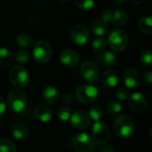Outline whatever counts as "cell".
Segmentation results:
<instances>
[{"label": "cell", "instance_id": "2", "mask_svg": "<svg viewBox=\"0 0 152 152\" xmlns=\"http://www.w3.org/2000/svg\"><path fill=\"white\" fill-rule=\"evenodd\" d=\"M108 43L114 52L121 53L126 49L129 38L126 31L120 28H116L110 33L108 37Z\"/></svg>", "mask_w": 152, "mask_h": 152}, {"label": "cell", "instance_id": "35", "mask_svg": "<svg viewBox=\"0 0 152 152\" xmlns=\"http://www.w3.org/2000/svg\"><path fill=\"white\" fill-rule=\"evenodd\" d=\"M142 78L145 81V83L149 86H151L152 84V72L150 69H147L143 71L142 73Z\"/></svg>", "mask_w": 152, "mask_h": 152}, {"label": "cell", "instance_id": "31", "mask_svg": "<svg viewBox=\"0 0 152 152\" xmlns=\"http://www.w3.org/2000/svg\"><path fill=\"white\" fill-rule=\"evenodd\" d=\"M74 3L77 8L83 11L90 10L94 5V0H74Z\"/></svg>", "mask_w": 152, "mask_h": 152}, {"label": "cell", "instance_id": "14", "mask_svg": "<svg viewBox=\"0 0 152 152\" xmlns=\"http://www.w3.org/2000/svg\"><path fill=\"white\" fill-rule=\"evenodd\" d=\"M60 61L62 63V65L69 67V68H75L78 65L80 61L79 54L73 51V50H63L59 56Z\"/></svg>", "mask_w": 152, "mask_h": 152}, {"label": "cell", "instance_id": "3", "mask_svg": "<svg viewBox=\"0 0 152 152\" xmlns=\"http://www.w3.org/2000/svg\"><path fill=\"white\" fill-rule=\"evenodd\" d=\"M6 104L12 112L20 113L26 107L27 95L20 89H14L8 94Z\"/></svg>", "mask_w": 152, "mask_h": 152}, {"label": "cell", "instance_id": "18", "mask_svg": "<svg viewBox=\"0 0 152 152\" xmlns=\"http://www.w3.org/2000/svg\"><path fill=\"white\" fill-rule=\"evenodd\" d=\"M102 82L107 88H114L118 84V77L112 69L105 70L102 75Z\"/></svg>", "mask_w": 152, "mask_h": 152}, {"label": "cell", "instance_id": "19", "mask_svg": "<svg viewBox=\"0 0 152 152\" xmlns=\"http://www.w3.org/2000/svg\"><path fill=\"white\" fill-rule=\"evenodd\" d=\"M14 61V56L12 53L6 47H0V66L10 67Z\"/></svg>", "mask_w": 152, "mask_h": 152}, {"label": "cell", "instance_id": "26", "mask_svg": "<svg viewBox=\"0 0 152 152\" xmlns=\"http://www.w3.org/2000/svg\"><path fill=\"white\" fill-rule=\"evenodd\" d=\"M0 152H16V147L10 139L0 138Z\"/></svg>", "mask_w": 152, "mask_h": 152}, {"label": "cell", "instance_id": "36", "mask_svg": "<svg viewBox=\"0 0 152 152\" xmlns=\"http://www.w3.org/2000/svg\"><path fill=\"white\" fill-rule=\"evenodd\" d=\"M61 100L65 102V103H71L74 100V96L72 94L70 93H66L62 95Z\"/></svg>", "mask_w": 152, "mask_h": 152}, {"label": "cell", "instance_id": "25", "mask_svg": "<svg viewBox=\"0 0 152 152\" xmlns=\"http://www.w3.org/2000/svg\"><path fill=\"white\" fill-rule=\"evenodd\" d=\"M88 116L91 119L94 120L95 122L100 121L102 119V118L103 117V110L101 106L94 104L89 109Z\"/></svg>", "mask_w": 152, "mask_h": 152}, {"label": "cell", "instance_id": "21", "mask_svg": "<svg viewBox=\"0 0 152 152\" xmlns=\"http://www.w3.org/2000/svg\"><path fill=\"white\" fill-rule=\"evenodd\" d=\"M92 31L98 37H103L109 32V26L107 23L101 20H95L91 24Z\"/></svg>", "mask_w": 152, "mask_h": 152}, {"label": "cell", "instance_id": "27", "mask_svg": "<svg viewBox=\"0 0 152 152\" xmlns=\"http://www.w3.org/2000/svg\"><path fill=\"white\" fill-rule=\"evenodd\" d=\"M92 46H93V49L94 52H96L97 53H102L103 51H105L106 49V46H107V41L105 38L100 37L96 39H94L93 41V44H92Z\"/></svg>", "mask_w": 152, "mask_h": 152}, {"label": "cell", "instance_id": "40", "mask_svg": "<svg viewBox=\"0 0 152 152\" xmlns=\"http://www.w3.org/2000/svg\"><path fill=\"white\" fill-rule=\"evenodd\" d=\"M116 3H125L126 0H114Z\"/></svg>", "mask_w": 152, "mask_h": 152}, {"label": "cell", "instance_id": "33", "mask_svg": "<svg viewBox=\"0 0 152 152\" xmlns=\"http://www.w3.org/2000/svg\"><path fill=\"white\" fill-rule=\"evenodd\" d=\"M115 94H116V97L118 98V100L121 101V102L126 101L130 96L129 91L126 88H123V87L117 89V91L115 92Z\"/></svg>", "mask_w": 152, "mask_h": 152}, {"label": "cell", "instance_id": "37", "mask_svg": "<svg viewBox=\"0 0 152 152\" xmlns=\"http://www.w3.org/2000/svg\"><path fill=\"white\" fill-rule=\"evenodd\" d=\"M5 110H6V105H5V102L3 99L2 96H0V117H2L4 112H5Z\"/></svg>", "mask_w": 152, "mask_h": 152}, {"label": "cell", "instance_id": "17", "mask_svg": "<svg viewBox=\"0 0 152 152\" xmlns=\"http://www.w3.org/2000/svg\"><path fill=\"white\" fill-rule=\"evenodd\" d=\"M34 116L39 121L47 123L53 118V111L51 110V109L49 107L40 104V105H37L35 107Z\"/></svg>", "mask_w": 152, "mask_h": 152}, {"label": "cell", "instance_id": "4", "mask_svg": "<svg viewBox=\"0 0 152 152\" xmlns=\"http://www.w3.org/2000/svg\"><path fill=\"white\" fill-rule=\"evenodd\" d=\"M34 60L40 64L47 62L53 55V47L49 42L40 40L35 43L32 51Z\"/></svg>", "mask_w": 152, "mask_h": 152}, {"label": "cell", "instance_id": "23", "mask_svg": "<svg viewBox=\"0 0 152 152\" xmlns=\"http://www.w3.org/2000/svg\"><path fill=\"white\" fill-rule=\"evenodd\" d=\"M139 29L145 35H151L152 18L151 16H143L138 22Z\"/></svg>", "mask_w": 152, "mask_h": 152}, {"label": "cell", "instance_id": "7", "mask_svg": "<svg viewBox=\"0 0 152 152\" xmlns=\"http://www.w3.org/2000/svg\"><path fill=\"white\" fill-rule=\"evenodd\" d=\"M9 79L10 82L18 88L26 87L30 81L29 75L28 71L21 66L16 65L13 66L9 71Z\"/></svg>", "mask_w": 152, "mask_h": 152}, {"label": "cell", "instance_id": "10", "mask_svg": "<svg viewBox=\"0 0 152 152\" xmlns=\"http://www.w3.org/2000/svg\"><path fill=\"white\" fill-rule=\"evenodd\" d=\"M69 37L74 44L77 45H84L89 40V30L86 26L77 24L71 28Z\"/></svg>", "mask_w": 152, "mask_h": 152}, {"label": "cell", "instance_id": "1", "mask_svg": "<svg viewBox=\"0 0 152 152\" xmlns=\"http://www.w3.org/2000/svg\"><path fill=\"white\" fill-rule=\"evenodd\" d=\"M113 130L119 138H128L134 131V122L128 115H120L114 121Z\"/></svg>", "mask_w": 152, "mask_h": 152}, {"label": "cell", "instance_id": "34", "mask_svg": "<svg viewBox=\"0 0 152 152\" xmlns=\"http://www.w3.org/2000/svg\"><path fill=\"white\" fill-rule=\"evenodd\" d=\"M101 20L104 21L105 23H108V22H111L112 20V16H113V12L111 10H108V9H105V10H102L101 12Z\"/></svg>", "mask_w": 152, "mask_h": 152}, {"label": "cell", "instance_id": "13", "mask_svg": "<svg viewBox=\"0 0 152 152\" xmlns=\"http://www.w3.org/2000/svg\"><path fill=\"white\" fill-rule=\"evenodd\" d=\"M124 84L128 89H136L141 84L140 72L135 68H130L124 74Z\"/></svg>", "mask_w": 152, "mask_h": 152}, {"label": "cell", "instance_id": "16", "mask_svg": "<svg viewBox=\"0 0 152 152\" xmlns=\"http://www.w3.org/2000/svg\"><path fill=\"white\" fill-rule=\"evenodd\" d=\"M96 61L99 63V65L106 68L114 67L118 63V57L115 53L110 51H103L102 53H100L96 56Z\"/></svg>", "mask_w": 152, "mask_h": 152}, {"label": "cell", "instance_id": "38", "mask_svg": "<svg viewBox=\"0 0 152 152\" xmlns=\"http://www.w3.org/2000/svg\"><path fill=\"white\" fill-rule=\"evenodd\" d=\"M102 152H115V151L111 146H106L102 149Z\"/></svg>", "mask_w": 152, "mask_h": 152}, {"label": "cell", "instance_id": "11", "mask_svg": "<svg viewBox=\"0 0 152 152\" xmlns=\"http://www.w3.org/2000/svg\"><path fill=\"white\" fill-rule=\"evenodd\" d=\"M71 125L79 130H86L91 125V118L88 116V113L83 110H77L70 116Z\"/></svg>", "mask_w": 152, "mask_h": 152}, {"label": "cell", "instance_id": "39", "mask_svg": "<svg viewBox=\"0 0 152 152\" xmlns=\"http://www.w3.org/2000/svg\"><path fill=\"white\" fill-rule=\"evenodd\" d=\"M134 4H142L145 0H131Z\"/></svg>", "mask_w": 152, "mask_h": 152}, {"label": "cell", "instance_id": "6", "mask_svg": "<svg viewBox=\"0 0 152 152\" xmlns=\"http://www.w3.org/2000/svg\"><path fill=\"white\" fill-rule=\"evenodd\" d=\"M98 89L91 85H84L78 86L75 91V97L83 104H91L98 98Z\"/></svg>", "mask_w": 152, "mask_h": 152}, {"label": "cell", "instance_id": "22", "mask_svg": "<svg viewBox=\"0 0 152 152\" xmlns=\"http://www.w3.org/2000/svg\"><path fill=\"white\" fill-rule=\"evenodd\" d=\"M127 21H128V15L125 11L119 10V9L113 11V16H112L111 22L114 26L121 27V26L126 24Z\"/></svg>", "mask_w": 152, "mask_h": 152}, {"label": "cell", "instance_id": "9", "mask_svg": "<svg viewBox=\"0 0 152 152\" xmlns=\"http://www.w3.org/2000/svg\"><path fill=\"white\" fill-rule=\"evenodd\" d=\"M80 75L85 81L94 84L96 83L100 77V70L94 61H86L80 67Z\"/></svg>", "mask_w": 152, "mask_h": 152}, {"label": "cell", "instance_id": "12", "mask_svg": "<svg viewBox=\"0 0 152 152\" xmlns=\"http://www.w3.org/2000/svg\"><path fill=\"white\" fill-rule=\"evenodd\" d=\"M129 107L137 114L144 112L147 109V100L142 93H134L129 96Z\"/></svg>", "mask_w": 152, "mask_h": 152}, {"label": "cell", "instance_id": "8", "mask_svg": "<svg viewBox=\"0 0 152 152\" xmlns=\"http://www.w3.org/2000/svg\"><path fill=\"white\" fill-rule=\"evenodd\" d=\"M110 138V130L108 125L102 121H97L93 126L92 129V139L94 142L104 145L106 144Z\"/></svg>", "mask_w": 152, "mask_h": 152}, {"label": "cell", "instance_id": "20", "mask_svg": "<svg viewBox=\"0 0 152 152\" xmlns=\"http://www.w3.org/2000/svg\"><path fill=\"white\" fill-rule=\"evenodd\" d=\"M12 134L18 141L26 140L28 136V130L22 124H15L12 127Z\"/></svg>", "mask_w": 152, "mask_h": 152}, {"label": "cell", "instance_id": "24", "mask_svg": "<svg viewBox=\"0 0 152 152\" xmlns=\"http://www.w3.org/2000/svg\"><path fill=\"white\" fill-rule=\"evenodd\" d=\"M15 41H16V45L18 46L21 47V48L29 47L33 44V42H34L33 38L29 35H28L26 33H21V34L18 35L16 37Z\"/></svg>", "mask_w": 152, "mask_h": 152}, {"label": "cell", "instance_id": "28", "mask_svg": "<svg viewBox=\"0 0 152 152\" xmlns=\"http://www.w3.org/2000/svg\"><path fill=\"white\" fill-rule=\"evenodd\" d=\"M70 116H71V110L66 105L61 106L57 110V117L61 121H63V122L68 121L70 118Z\"/></svg>", "mask_w": 152, "mask_h": 152}, {"label": "cell", "instance_id": "30", "mask_svg": "<svg viewBox=\"0 0 152 152\" xmlns=\"http://www.w3.org/2000/svg\"><path fill=\"white\" fill-rule=\"evenodd\" d=\"M107 110L111 114V115H114V116H117L118 114H119L122 110V106L121 104L115 101V100H112L110 102H108L107 104Z\"/></svg>", "mask_w": 152, "mask_h": 152}, {"label": "cell", "instance_id": "41", "mask_svg": "<svg viewBox=\"0 0 152 152\" xmlns=\"http://www.w3.org/2000/svg\"><path fill=\"white\" fill-rule=\"evenodd\" d=\"M56 1H58V2H66V1H68V0H56Z\"/></svg>", "mask_w": 152, "mask_h": 152}, {"label": "cell", "instance_id": "29", "mask_svg": "<svg viewBox=\"0 0 152 152\" xmlns=\"http://www.w3.org/2000/svg\"><path fill=\"white\" fill-rule=\"evenodd\" d=\"M14 60L20 64H26L29 60V53L25 49H20L19 51H17L14 56Z\"/></svg>", "mask_w": 152, "mask_h": 152}, {"label": "cell", "instance_id": "15", "mask_svg": "<svg viewBox=\"0 0 152 152\" xmlns=\"http://www.w3.org/2000/svg\"><path fill=\"white\" fill-rule=\"evenodd\" d=\"M42 97L45 102L53 106L57 105L61 100V95L60 92L54 86L45 87L42 91Z\"/></svg>", "mask_w": 152, "mask_h": 152}, {"label": "cell", "instance_id": "5", "mask_svg": "<svg viewBox=\"0 0 152 152\" xmlns=\"http://www.w3.org/2000/svg\"><path fill=\"white\" fill-rule=\"evenodd\" d=\"M71 147L76 152H93L95 149V143L89 134L80 133L72 138Z\"/></svg>", "mask_w": 152, "mask_h": 152}, {"label": "cell", "instance_id": "32", "mask_svg": "<svg viewBox=\"0 0 152 152\" xmlns=\"http://www.w3.org/2000/svg\"><path fill=\"white\" fill-rule=\"evenodd\" d=\"M140 61H141V63L145 66V67H151L152 65V53L150 49L144 51L142 54H141V57H140Z\"/></svg>", "mask_w": 152, "mask_h": 152}]
</instances>
